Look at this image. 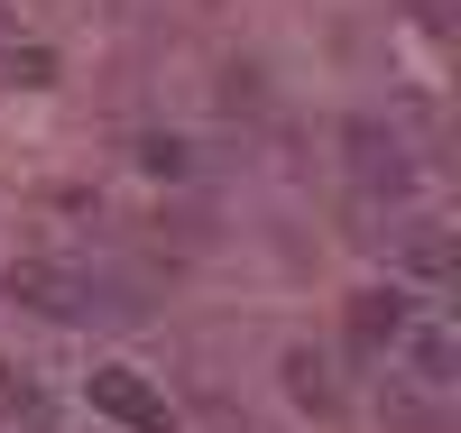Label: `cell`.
Segmentation results:
<instances>
[{
    "label": "cell",
    "instance_id": "ba28073f",
    "mask_svg": "<svg viewBox=\"0 0 461 433\" xmlns=\"http://www.w3.org/2000/svg\"><path fill=\"white\" fill-rule=\"evenodd\" d=\"M139 167H158V176H185V148H176V139H148V148H139Z\"/></svg>",
    "mask_w": 461,
    "mask_h": 433
},
{
    "label": "cell",
    "instance_id": "7a4b0ae2",
    "mask_svg": "<svg viewBox=\"0 0 461 433\" xmlns=\"http://www.w3.org/2000/svg\"><path fill=\"white\" fill-rule=\"evenodd\" d=\"M406 323H415V295H406V286H360V295H351V313H341V332H351L360 360L397 350V332H406Z\"/></svg>",
    "mask_w": 461,
    "mask_h": 433
},
{
    "label": "cell",
    "instance_id": "5b68a950",
    "mask_svg": "<svg viewBox=\"0 0 461 433\" xmlns=\"http://www.w3.org/2000/svg\"><path fill=\"white\" fill-rule=\"evenodd\" d=\"M397 350L415 360V387L452 397V378H461V341H452V323H406V332H397Z\"/></svg>",
    "mask_w": 461,
    "mask_h": 433
},
{
    "label": "cell",
    "instance_id": "3957f363",
    "mask_svg": "<svg viewBox=\"0 0 461 433\" xmlns=\"http://www.w3.org/2000/svg\"><path fill=\"white\" fill-rule=\"evenodd\" d=\"M93 406H102V415H121L130 433H176V406H167L139 369H121V360H111V369H93Z\"/></svg>",
    "mask_w": 461,
    "mask_h": 433
},
{
    "label": "cell",
    "instance_id": "8992f818",
    "mask_svg": "<svg viewBox=\"0 0 461 433\" xmlns=\"http://www.w3.org/2000/svg\"><path fill=\"white\" fill-rule=\"evenodd\" d=\"M406 267H415V277H434V286L452 277V240H443V221H415V230H406Z\"/></svg>",
    "mask_w": 461,
    "mask_h": 433
},
{
    "label": "cell",
    "instance_id": "277c9868",
    "mask_svg": "<svg viewBox=\"0 0 461 433\" xmlns=\"http://www.w3.org/2000/svg\"><path fill=\"white\" fill-rule=\"evenodd\" d=\"M341 148H351V176H360L369 194H406V148L378 130V121H351V130H341Z\"/></svg>",
    "mask_w": 461,
    "mask_h": 433
},
{
    "label": "cell",
    "instance_id": "6da1fadb",
    "mask_svg": "<svg viewBox=\"0 0 461 433\" xmlns=\"http://www.w3.org/2000/svg\"><path fill=\"white\" fill-rule=\"evenodd\" d=\"M10 304H37V313H56V323H84V313H111L93 277H74V267H10Z\"/></svg>",
    "mask_w": 461,
    "mask_h": 433
},
{
    "label": "cell",
    "instance_id": "52a82bcc",
    "mask_svg": "<svg viewBox=\"0 0 461 433\" xmlns=\"http://www.w3.org/2000/svg\"><path fill=\"white\" fill-rule=\"evenodd\" d=\"M286 397H295V406H314V415L332 406V369L314 360V350H286Z\"/></svg>",
    "mask_w": 461,
    "mask_h": 433
}]
</instances>
